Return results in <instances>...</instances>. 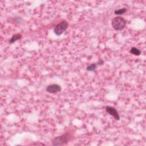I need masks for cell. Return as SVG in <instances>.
I'll return each instance as SVG.
<instances>
[{"instance_id": "obj_1", "label": "cell", "mask_w": 146, "mask_h": 146, "mask_svg": "<svg viewBox=\"0 0 146 146\" xmlns=\"http://www.w3.org/2000/svg\"><path fill=\"white\" fill-rule=\"evenodd\" d=\"M111 25L113 29L116 31H120L126 26V21L121 17L117 16L114 17L111 21Z\"/></svg>"}, {"instance_id": "obj_2", "label": "cell", "mask_w": 146, "mask_h": 146, "mask_svg": "<svg viewBox=\"0 0 146 146\" xmlns=\"http://www.w3.org/2000/svg\"><path fill=\"white\" fill-rule=\"evenodd\" d=\"M71 136L68 133L56 136L52 140V145L54 146L65 145L71 140Z\"/></svg>"}, {"instance_id": "obj_3", "label": "cell", "mask_w": 146, "mask_h": 146, "mask_svg": "<svg viewBox=\"0 0 146 146\" xmlns=\"http://www.w3.org/2000/svg\"><path fill=\"white\" fill-rule=\"evenodd\" d=\"M68 27V23L66 20H62L61 22H60L58 24H57L54 29V32L55 34V35L59 36L64 31L66 30V29Z\"/></svg>"}, {"instance_id": "obj_4", "label": "cell", "mask_w": 146, "mask_h": 146, "mask_svg": "<svg viewBox=\"0 0 146 146\" xmlns=\"http://www.w3.org/2000/svg\"><path fill=\"white\" fill-rule=\"evenodd\" d=\"M46 90L47 92L50 94H55L56 92H60L62 90V87L59 84H51L48 85L46 87Z\"/></svg>"}, {"instance_id": "obj_5", "label": "cell", "mask_w": 146, "mask_h": 146, "mask_svg": "<svg viewBox=\"0 0 146 146\" xmlns=\"http://www.w3.org/2000/svg\"><path fill=\"white\" fill-rule=\"evenodd\" d=\"M106 111L110 115L112 116L116 120H120V116L117 111V110L111 106H106Z\"/></svg>"}, {"instance_id": "obj_6", "label": "cell", "mask_w": 146, "mask_h": 146, "mask_svg": "<svg viewBox=\"0 0 146 146\" xmlns=\"http://www.w3.org/2000/svg\"><path fill=\"white\" fill-rule=\"evenodd\" d=\"M104 64V60L102 59H100L97 62L93 63L88 65V66H87L86 70L88 71H91V72L95 71V70H96V68H97V67L98 66H103Z\"/></svg>"}, {"instance_id": "obj_7", "label": "cell", "mask_w": 146, "mask_h": 146, "mask_svg": "<svg viewBox=\"0 0 146 146\" xmlns=\"http://www.w3.org/2000/svg\"><path fill=\"white\" fill-rule=\"evenodd\" d=\"M22 34L20 33H16V34L13 35L11 38L9 40V44H13L14 42H15L17 40L21 39L22 38Z\"/></svg>"}, {"instance_id": "obj_8", "label": "cell", "mask_w": 146, "mask_h": 146, "mask_svg": "<svg viewBox=\"0 0 146 146\" xmlns=\"http://www.w3.org/2000/svg\"><path fill=\"white\" fill-rule=\"evenodd\" d=\"M129 52L131 54H133L135 56H139L141 53V51L140 50H139V48L135 47H132L130 50H129Z\"/></svg>"}, {"instance_id": "obj_9", "label": "cell", "mask_w": 146, "mask_h": 146, "mask_svg": "<svg viewBox=\"0 0 146 146\" xmlns=\"http://www.w3.org/2000/svg\"><path fill=\"white\" fill-rule=\"evenodd\" d=\"M127 11V9L125 7H123V8H121V9L115 10L114 11V14L115 15H121V14H123L124 13H125Z\"/></svg>"}]
</instances>
